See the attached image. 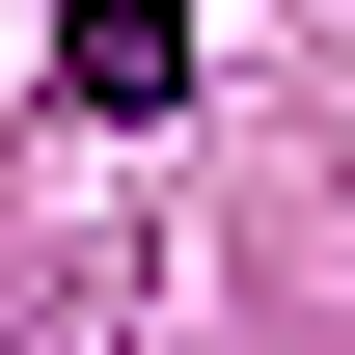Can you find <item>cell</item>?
I'll list each match as a JSON object with an SVG mask.
<instances>
[{"instance_id":"obj_1","label":"cell","mask_w":355,"mask_h":355,"mask_svg":"<svg viewBox=\"0 0 355 355\" xmlns=\"http://www.w3.org/2000/svg\"><path fill=\"white\" fill-rule=\"evenodd\" d=\"M55 83H83V110H164L191 83V0H55Z\"/></svg>"}]
</instances>
